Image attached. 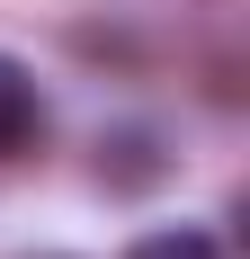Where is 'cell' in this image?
I'll list each match as a JSON object with an SVG mask.
<instances>
[{"instance_id":"2","label":"cell","mask_w":250,"mask_h":259,"mask_svg":"<svg viewBox=\"0 0 250 259\" xmlns=\"http://www.w3.org/2000/svg\"><path fill=\"white\" fill-rule=\"evenodd\" d=\"M161 170H170L161 161V134H143V125H125V134L99 143V179H116V188H152Z\"/></svg>"},{"instance_id":"1","label":"cell","mask_w":250,"mask_h":259,"mask_svg":"<svg viewBox=\"0 0 250 259\" xmlns=\"http://www.w3.org/2000/svg\"><path fill=\"white\" fill-rule=\"evenodd\" d=\"M36 134H45V99H36V72H27L18 54H0V161H18Z\"/></svg>"},{"instance_id":"3","label":"cell","mask_w":250,"mask_h":259,"mask_svg":"<svg viewBox=\"0 0 250 259\" xmlns=\"http://www.w3.org/2000/svg\"><path fill=\"white\" fill-rule=\"evenodd\" d=\"M125 259H224V241L197 233V224H170V233H143Z\"/></svg>"}]
</instances>
